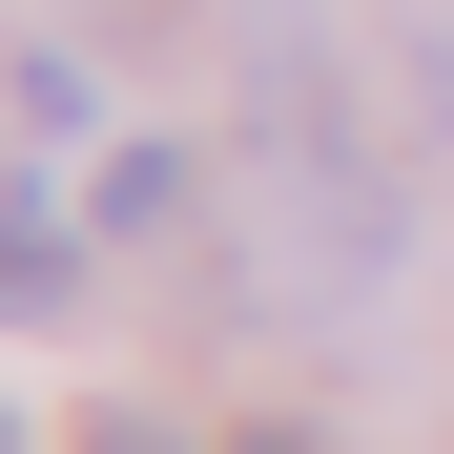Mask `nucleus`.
<instances>
[{"instance_id":"f257e3e1","label":"nucleus","mask_w":454,"mask_h":454,"mask_svg":"<svg viewBox=\"0 0 454 454\" xmlns=\"http://www.w3.org/2000/svg\"><path fill=\"white\" fill-rule=\"evenodd\" d=\"M227 42H248V186H269V289L289 310H331V289L393 269V186H372L351 145V62L310 0H227Z\"/></svg>"},{"instance_id":"7ed1b4c3","label":"nucleus","mask_w":454,"mask_h":454,"mask_svg":"<svg viewBox=\"0 0 454 454\" xmlns=\"http://www.w3.org/2000/svg\"><path fill=\"white\" fill-rule=\"evenodd\" d=\"M207 186H186V145H124V166H104V227H186Z\"/></svg>"},{"instance_id":"423d86ee","label":"nucleus","mask_w":454,"mask_h":454,"mask_svg":"<svg viewBox=\"0 0 454 454\" xmlns=\"http://www.w3.org/2000/svg\"><path fill=\"white\" fill-rule=\"evenodd\" d=\"M248 454H310V434H248Z\"/></svg>"},{"instance_id":"f03ea898","label":"nucleus","mask_w":454,"mask_h":454,"mask_svg":"<svg viewBox=\"0 0 454 454\" xmlns=\"http://www.w3.org/2000/svg\"><path fill=\"white\" fill-rule=\"evenodd\" d=\"M83 289V248H62V207L42 186H0V310H62Z\"/></svg>"},{"instance_id":"39448f33","label":"nucleus","mask_w":454,"mask_h":454,"mask_svg":"<svg viewBox=\"0 0 454 454\" xmlns=\"http://www.w3.org/2000/svg\"><path fill=\"white\" fill-rule=\"evenodd\" d=\"M0 454H21V393H0Z\"/></svg>"},{"instance_id":"20e7f679","label":"nucleus","mask_w":454,"mask_h":454,"mask_svg":"<svg viewBox=\"0 0 454 454\" xmlns=\"http://www.w3.org/2000/svg\"><path fill=\"white\" fill-rule=\"evenodd\" d=\"M83 454H186V434H166V413H104V434H83Z\"/></svg>"}]
</instances>
